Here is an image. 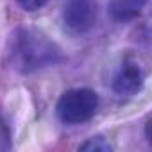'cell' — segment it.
Returning a JSON list of instances; mask_svg holds the SVG:
<instances>
[{
    "label": "cell",
    "instance_id": "obj_3",
    "mask_svg": "<svg viewBox=\"0 0 152 152\" xmlns=\"http://www.w3.org/2000/svg\"><path fill=\"white\" fill-rule=\"evenodd\" d=\"M99 16V6L95 0H66L63 18L68 29L73 32H88L95 27Z\"/></svg>",
    "mask_w": 152,
    "mask_h": 152
},
{
    "label": "cell",
    "instance_id": "obj_2",
    "mask_svg": "<svg viewBox=\"0 0 152 152\" xmlns=\"http://www.w3.org/2000/svg\"><path fill=\"white\" fill-rule=\"evenodd\" d=\"M97 109H99V95L88 88L64 91L56 106L59 120L66 125H79L91 120Z\"/></svg>",
    "mask_w": 152,
    "mask_h": 152
},
{
    "label": "cell",
    "instance_id": "obj_5",
    "mask_svg": "<svg viewBox=\"0 0 152 152\" xmlns=\"http://www.w3.org/2000/svg\"><path fill=\"white\" fill-rule=\"evenodd\" d=\"M145 4H147V0H111L109 11L115 20L125 22V20L136 18L141 13V9L145 7Z\"/></svg>",
    "mask_w": 152,
    "mask_h": 152
},
{
    "label": "cell",
    "instance_id": "obj_4",
    "mask_svg": "<svg viewBox=\"0 0 152 152\" xmlns=\"http://www.w3.org/2000/svg\"><path fill=\"white\" fill-rule=\"evenodd\" d=\"M143 84V70L138 61L125 59L113 77V90L122 97H131L140 91Z\"/></svg>",
    "mask_w": 152,
    "mask_h": 152
},
{
    "label": "cell",
    "instance_id": "obj_1",
    "mask_svg": "<svg viewBox=\"0 0 152 152\" xmlns=\"http://www.w3.org/2000/svg\"><path fill=\"white\" fill-rule=\"evenodd\" d=\"M9 61L22 72L31 73L63 61L61 48L43 32L34 29H18L9 43Z\"/></svg>",
    "mask_w": 152,
    "mask_h": 152
},
{
    "label": "cell",
    "instance_id": "obj_7",
    "mask_svg": "<svg viewBox=\"0 0 152 152\" xmlns=\"http://www.w3.org/2000/svg\"><path fill=\"white\" fill-rule=\"evenodd\" d=\"M47 2H48V0H16V4H18L22 9H25V11H38V9H41Z\"/></svg>",
    "mask_w": 152,
    "mask_h": 152
},
{
    "label": "cell",
    "instance_id": "obj_6",
    "mask_svg": "<svg viewBox=\"0 0 152 152\" xmlns=\"http://www.w3.org/2000/svg\"><path fill=\"white\" fill-rule=\"evenodd\" d=\"M79 148H81V150H100V152H109V150H111V145L106 141V138H102V136H93V138H90L88 141H84Z\"/></svg>",
    "mask_w": 152,
    "mask_h": 152
}]
</instances>
